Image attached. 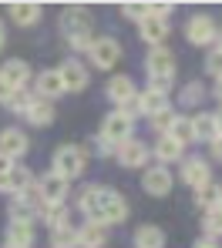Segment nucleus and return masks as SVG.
Masks as SVG:
<instances>
[{
	"instance_id": "25",
	"label": "nucleus",
	"mask_w": 222,
	"mask_h": 248,
	"mask_svg": "<svg viewBox=\"0 0 222 248\" xmlns=\"http://www.w3.org/2000/svg\"><path fill=\"white\" fill-rule=\"evenodd\" d=\"M37 218H44V225H47V228H61V225H78L68 205H44Z\"/></svg>"
},
{
	"instance_id": "21",
	"label": "nucleus",
	"mask_w": 222,
	"mask_h": 248,
	"mask_svg": "<svg viewBox=\"0 0 222 248\" xmlns=\"http://www.w3.org/2000/svg\"><path fill=\"white\" fill-rule=\"evenodd\" d=\"M138 37L148 44V47H165V41H169V20L145 17V20L138 24Z\"/></svg>"
},
{
	"instance_id": "7",
	"label": "nucleus",
	"mask_w": 222,
	"mask_h": 248,
	"mask_svg": "<svg viewBox=\"0 0 222 248\" xmlns=\"http://www.w3.org/2000/svg\"><path fill=\"white\" fill-rule=\"evenodd\" d=\"M98 134L118 148V144H125V141H132V138H135V121L125 114V111L115 108V111L104 114V121H101V131H98Z\"/></svg>"
},
{
	"instance_id": "20",
	"label": "nucleus",
	"mask_w": 222,
	"mask_h": 248,
	"mask_svg": "<svg viewBox=\"0 0 222 248\" xmlns=\"http://www.w3.org/2000/svg\"><path fill=\"white\" fill-rule=\"evenodd\" d=\"M111 228L101 221H81L78 225V248H104Z\"/></svg>"
},
{
	"instance_id": "4",
	"label": "nucleus",
	"mask_w": 222,
	"mask_h": 248,
	"mask_svg": "<svg viewBox=\"0 0 222 248\" xmlns=\"http://www.w3.org/2000/svg\"><path fill=\"white\" fill-rule=\"evenodd\" d=\"M51 171L61 174L64 181L81 178L88 171V151H85V144H61L54 151V158H51Z\"/></svg>"
},
{
	"instance_id": "31",
	"label": "nucleus",
	"mask_w": 222,
	"mask_h": 248,
	"mask_svg": "<svg viewBox=\"0 0 222 248\" xmlns=\"http://www.w3.org/2000/svg\"><path fill=\"white\" fill-rule=\"evenodd\" d=\"M169 138H175L182 148L195 144V134H192V118H185V114H175V121H172V127H169Z\"/></svg>"
},
{
	"instance_id": "3",
	"label": "nucleus",
	"mask_w": 222,
	"mask_h": 248,
	"mask_svg": "<svg viewBox=\"0 0 222 248\" xmlns=\"http://www.w3.org/2000/svg\"><path fill=\"white\" fill-rule=\"evenodd\" d=\"M145 74H148V87L158 94H169L175 87V54L169 47H148L145 54Z\"/></svg>"
},
{
	"instance_id": "24",
	"label": "nucleus",
	"mask_w": 222,
	"mask_h": 248,
	"mask_svg": "<svg viewBox=\"0 0 222 248\" xmlns=\"http://www.w3.org/2000/svg\"><path fill=\"white\" fill-rule=\"evenodd\" d=\"M165 228H158V225H138L132 235V245L135 248H165Z\"/></svg>"
},
{
	"instance_id": "48",
	"label": "nucleus",
	"mask_w": 222,
	"mask_h": 248,
	"mask_svg": "<svg viewBox=\"0 0 222 248\" xmlns=\"http://www.w3.org/2000/svg\"><path fill=\"white\" fill-rule=\"evenodd\" d=\"M3 248H20V245H10V242H3Z\"/></svg>"
},
{
	"instance_id": "22",
	"label": "nucleus",
	"mask_w": 222,
	"mask_h": 248,
	"mask_svg": "<svg viewBox=\"0 0 222 248\" xmlns=\"http://www.w3.org/2000/svg\"><path fill=\"white\" fill-rule=\"evenodd\" d=\"M169 108H172V97H169V94H158V91H152V87L138 91V114L155 118V114H162V111H169Z\"/></svg>"
},
{
	"instance_id": "35",
	"label": "nucleus",
	"mask_w": 222,
	"mask_h": 248,
	"mask_svg": "<svg viewBox=\"0 0 222 248\" xmlns=\"http://www.w3.org/2000/svg\"><path fill=\"white\" fill-rule=\"evenodd\" d=\"M85 151H88V158L91 155H98V158H115V144L111 141H104L101 134H94L88 144H85Z\"/></svg>"
},
{
	"instance_id": "14",
	"label": "nucleus",
	"mask_w": 222,
	"mask_h": 248,
	"mask_svg": "<svg viewBox=\"0 0 222 248\" xmlns=\"http://www.w3.org/2000/svg\"><path fill=\"white\" fill-rule=\"evenodd\" d=\"M104 97L115 108H125L132 97H138V87H135V81L128 74H115V78H108V84H104Z\"/></svg>"
},
{
	"instance_id": "17",
	"label": "nucleus",
	"mask_w": 222,
	"mask_h": 248,
	"mask_svg": "<svg viewBox=\"0 0 222 248\" xmlns=\"http://www.w3.org/2000/svg\"><path fill=\"white\" fill-rule=\"evenodd\" d=\"M34 181H37V174H34L27 165H14L3 178H0V191H3V195H20V191L31 188Z\"/></svg>"
},
{
	"instance_id": "47",
	"label": "nucleus",
	"mask_w": 222,
	"mask_h": 248,
	"mask_svg": "<svg viewBox=\"0 0 222 248\" xmlns=\"http://www.w3.org/2000/svg\"><path fill=\"white\" fill-rule=\"evenodd\" d=\"M216 47H219V50H222V31H219V37H216Z\"/></svg>"
},
{
	"instance_id": "15",
	"label": "nucleus",
	"mask_w": 222,
	"mask_h": 248,
	"mask_svg": "<svg viewBox=\"0 0 222 248\" xmlns=\"http://www.w3.org/2000/svg\"><path fill=\"white\" fill-rule=\"evenodd\" d=\"M31 151V138L20 131V127H3L0 131V155H7L10 161H17V158H24Z\"/></svg>"
},
{
	"instance_id": "12",
	"label": "nucleus",
	"mask_w": 222,
	"mask_h": 248,
	"mask_svg": "<svg viewBox=\"0 0 222 248\" xmlns=\"http://www.w3.org/2000/svg\"><path fill=\"white\" fill-rule=\"evenodd\" d=\"M0 81L7 84L10 91H24V87H31V81H34V67L24 57H10V61L0 64Z\"/></svg>"
},
{
	"instance_id": "18",
	"label": "nucleus",
	"mask_w": 222,
	"mask_h": 248,
	"mask_svg": "<svg viewBox=\"0 0 222 248\" xmlns=\"http://www.w3.org/2000/svg\"><path fill=\"white\" fill-rule=\"evenodd\" d=\"M7 14H10V20H14L17 27H34V24H41L44 7H41L37 0H17V3L7 7Z\"/></svg>"
},
{
	"instance_id": "38",
	"label": "nucleus",
	"mask_w": 222,
	"mask_h": 248,
	"mask_svg": "<svg viewBox=\"0 0 222 248\" xmlns=\"http://www.w3.org/2000/svg\"><path fill=\"white\" fill-rule=\"evenodd\" d=\"M121 14L135 20V24H141L145 17H148V3H121Z\"/></svg>"
},
{
	"instance_id": "32",
	"label": "nucleus",
	"mask_w": 222,
	"mask_h": 248,
	"mask_svg": "<svg viewBox=\"0 0 222 248\" xmlns=\"http://www.w3.org/2000/svg\"><path fill=\"white\" fill-rule=\"evenodd\" d=\"M51 248H78V225L51 228Z\"/></svg>"
},
{
	"instance_id": "5",
	"label": "nucleus",
	"mask_w": 222,
	"mask_h": 248,
	"mask_svg": "<svg viewBox=\"0 0 222 248\" xmlns=\"http://www.w3.org/2000/svg\"><path fill=\"white\" fill-rule=\"evenodd\" d=\"M88 57H91V64H94L98 71H115L118 61H121V41L111 37V34H101V37L91 41Z\"/></svg>"
},
{
	"instance_id": "13",
	"label": "nucleus",
	"mask_w": 222,
	"mask_h": 248,
	"mask_svg": "<svg viewBox=\"0 0 222 248\" xmlns=\"http://www.w3.org/2000/svg\"><path fill=\"white\" fill-rule=\"evenodd\" d=\"M37 191H41L44 205H64L68 195H71V181H64L61 174H54V171L47 168L44 174L37 178Z\"/></svg>"
},
{
	"instance_id": "37",
	"label": "nucleus",
	"mask_w": 222,
	"mask_h": 248,
	"mask_svg": "<svg viewBox=\"0 0 222 248\" xmlns=\"http://www.w3.org/2000/svg\"><path fill=\"white\" fill-rule=\"evenodd\" d=\"M205 74H212L216 81L222 78V50L219 47H209V54H205Z\"/></svg>"
},
{
	"instance_id": "39",
	"label": "nucleus",
	"mask_w": 222,
	"mask_h": 248,
	"mask_svg": "<svg viewBox=\"0 0 222 248\" xmlns=\"http://www.w3.org/2000/svg\"><path fill=\"white\" fill-rule=\"evenodd\" d=\"M172 10H175V3H148V17H158V20H169Z\"/></svg>"
},
{
	"instance_id": "9",
	"label": "nucleus",
	"mask_w": 222,
	"mask_h": 248,
	"mask_svg": "<svg viewBox=\"0 0 222 248\" xmlns=\"http://www.w3.org/2000/svg\"><path fill=\"white\" fill-rule=\"evenodd\" d=\"M141 188H145V195H152V198H165V195H172V188H175V174L165 165H148L141 171Z\"/></svg>"
},
{
	"instance_id": "6",
	"label": "nucleus",
	"mask_w": 222,
	"mask_h": 248,
	"mask_svg": "<svg viewBox=\"0 0 222 248\" xmlns=\"http://www.w3.org/2000/svg\"><path fill=\"white\" fill-rule=\"evenodd\" d=\"M216 37H219V24L209 14H192L185 20V41L192 47H216Z\"/></svg>"
},
{
	"instance_id": "43",
	"label": "nucleus",
	"mask_w": 222,
	"mask_h": 248,
	"mask_svg": "<svg viewBox=\"0 0 222 248\" xmlns=\"http://www.w3.org/2000/svg\"><path fill=\"white\" fill-rule=\"evenodd\" d=\"M192 248H222V245H219V242H212V238H199Z\"/></svg>"
},
{
	"instance_id": "41",
	"label": "nucleus",
	"mask_w": 222,
	"mask_h": 248,
	"mask_svg": "<svg viewBox=\"0 0 222 248\" xmlns=\"http://www.w3.org/2000/svg\"><path fill=\"white\" fill-rule=\"evenodd\" d=\"M14 165H17V161H10L7 155H0V178H3V174H7V171H10Z\"/></svg>"
},
{
	"instance_id": "34",
	"label": "nucleus",
	"mask_w": 222,
	"mask_h": 248,
	"mask_svg": "<svg viewBox=\"0 0 222 248\" xmlns=\"http://www.w3.org/2000/svg\"><path fill=\"white\" fill-rule=\"evenodd\" d=\"M7 218L17 221V225H34V221H37V211H34L31 205H24V202L14 198V202L7 205Z\"/></svg>"
},
{
	"instance_id": "16",
	"label": "nucleus",
	"mask_w": 222,
	"mask_h": 248,
	"mask_svg": "<svg viewBox=\"0 0 222 248\" xmlns=\"http://www.w3.org/2000/svg\"><path fill=\"white\" fill-rule=\"evenodd\" d=\"M31 91L37 94V101H47V104H54L57 97H64V84H61L57 67H54V71H41V74L34 78V87H31Z\"/></svg>"
},
{
	"instance_id": "49",
	"label": "nucleus",
	"mask_w": 222,
	"mask_h": 248,
	"mask_svg": "<svg viewBox=\"0 0 222 248\" xmlns=\"http://www.w3.org/2000/svg\"><path fill=\"white\" fill-rule=\"evenodd\" d=\"M219 208H222V198H219Z\"/></svg>"
},
{
	"instance_id": "11",
	"label": "nucleus",
	"mask_w": 222,
	"mask_h": 248,
	"mask_svg": "<svg viewBox=\"0 0 222 248\" xmlns=\"http://www.w3.org/2000/svg\"><path fill=\"white\" fill-rule=\"evenodd\" d=\"M115 161L121 168H148V161H152V144H145V141H138V138H132V141H125V144H118L115 148Z\"/></svg>"
},
{
	"instance_id": "36",
	"label": "nucleus",
	"mask_w": 222,
	"mask_h": 248,
	"mask_svg": "<svg viewBox=\"0 0 222 248\" xmlns=\"http://www.w3.org/2000/svg\"><path fill=\"white\" fill-rule=\"evenodd\" d=\"M148 121H152L155 138H158V134H169V127H172V121H175V111L169 108V111H162V114H155V118H148Z\"/></svg>"
},
{
	"instance_id": "33",
	"label": "nucleus",
	"mask_w": 222,
	"mask_h": 248,
	"mask_svg": "<svg viewBox=\"0 0 222 248\" xmlns=\"http://www.w3.org/2000/svg\"><path fill=\"white\" fill-rule=\"evenodd\" d=\"M34 104H37V94H34L31 87H24V91H14V97H10V104H7V108H10L14 114H20V118H24Z\"/></svg>"
},
{
	"instance_id": "42",
	"label": "nucleus",
	"mask_w": 222,
	"mask_h": 248,
	"mask_svg": "<svg viewBox=\"0 0 222 248\" xmlns=\"http://www.w3.org/2000/svg\"><path fill=\"white\" fill-rule=\"evenodd\" d=\"M212 158H216V161H222V134L212 141Z\"/></svg>"
},
{
	"instance_id": "29",
	"label": "nucleus",
	"mask_w": 222,
	"mask_h": 248,
	"mask_svg": "<svg viewBox=\"0 0 222 248\" xmlns=\"http://www.w3.org/2000/svg\"><path fill=\"white\" fill-rule=\"evenodd\" d=\"M222 198V185L219 181H205L202 188H195V205L202 208V211H209V208H216Z\"/></svg>"
},
{
	"instance_id": "45",
	"label": "nucleus",
	"mask_w": 222,
	"mask_h": 248,
	"mask_svg": "<svg viewBox=\"0 0 222 248\" xmlns=\"http://www.w3.org/2000/svg\"><path fill=\"white\" fill-rule=\"evenodd\" d=\"M7 47V27H3V20H0V50Z\"/></svg>"
},
{
	"instance_id": "23",
	"label": "nucleus",
	"mask_w": 222,
	"mask_h": 248,
	"mask_svg": "<svg viewBox=\"0 0 222 248\" xmlns=\"http://www.w3.org/2000/svg\"><path fill=\"white\" fill-rule=\"evenodd\" d=\"M192 134H195V144H212L219 138V127H216V118L212 111H199L192 118Z\"/></svg>"
},
{
	"instance_id": "40",
	"label": "nucleus",
	"mask_w": 222,
	"mask_h": 248,
	"mask_svg": "<svg viewBox=\"0 0 222 248\" xmlns=\"http://www.w3.org/2000/svg\"><path fill=\"white\" fill-rule=\"evenodd\" d=\"M10 97H14V91H10V87H7V84L0 81V104H3V108H7V104H10Z\"/></svg>"
},
{
	"instance_id": "19",
	"label": "nucleus",
	"mask_w": 222,
	"mask_h": 248,
	"mask_svg": "<svg viewBox=\"0 0 222 248\" xmlns=\"http://www.w3.org/2000/svg\"><path fill=\"white\" fill-rule=\"evenodd\" d=\"M152 158H155V165H175L185 158V148L178 144L175 138H169V134H158L155 138V144H152Z\"/></svg>"
},
{
	"instance_id": "10",
	"label": "nucleus",
	"mask_w": 222,
	"mask_h": 248,
	"mask_svg": "<svg viewBox=\"0 0 222 248\" xmlns=\"http://www.w3.org/2000/svg\"><path fill=\"white\" fill-rule=\"evenodd\" d=\"M175 181L188 185V188H202L205 181H212V168H209V161H205L202 155H188V158L178 161V178Z\"/></svg>"
},
{
	"instance_id": "44",
	"label": "nucleus",
	"mask_w": 222,
	"mask_h": 248,
	"mask_svg": "<svg viewBox=\"0 0 222 248\" xmlns=\"http://www.w3.org/2000/svg\"><path fill=\"white\" fill-rule=\"evenodd\" d=\"M212 97H219V104H222V78L212 84Z\"/></svg>"
},
{
	"instance_id": "8",
	"label": "nucleus",
	"mask_w": 222,
	"mask_h": 248,
	"mask_svg": "<svg viewBox=\"0 0 222 248\" xmlns=\"http://www.w3.org/2000/svg\"><path fill=\"white\" fill-rule=\"evenodd\" d=\"M57 74H61V84H64V94H78L91 84V71L81 57H68L57 64Z\"/></svg>"
},
{
	"instance_id": "28",
	"label": "nucleus",
	"mask_w": 222,
	"mask_h": 248,
	"mask_svg": "<svg viewBox=\"0 0 222 248\" xmlns=\"http://www.w3.org/2000/svg\"><path fill=\"white\" fill-rule=\"evenodd\" d=\"M54 118H57V114H54V104H47V101H37V104L24 114V121L31 124V127H51Z\"/></svg>"
},
{
	"instance_id": "27",
	"label": "nucleus",
	"mask_w": 222,
	"mask_h": 248,
	"mask_svg": "<svg viewBox=\"0 0 222 248\" xmlns=\"http://www.w3.org/2000/svg\"><path fill=\"white\" fill-rule=\"evenodd\" d=\"M205 94H209V91H205L202 81H188V84L178 87V104H182V108H199V104L205 101Z\"/></svg>"
},
{
	"instance_id": "30",
	"label": "nucleus",
	"mask_w": 222,
	"mask_h": 248,
	"mask_svg": "<svg viewBox=\"0 0 222 248\" xmlns=\"http://www.w3.org/2000/svg\"><path fill=\"white\" fill-rule=\"evenodd\" d=\"M202 238H212V242L222 238V208L219 205L202 211Z\"/></svg>"
},
{
	"instance_id": "26",
	"label": "nucleus",
	"mask_w": 222,
	"mask_h": 248,
	"mask_svg": "<svg viewBox=\"0 0 222 248\" xmlns=\"http://www.w3.org/2000/svg\"><path fill=\"white\" fill-rule=\"evenodd\" d=\"M7 242H10V245H20V248H34L37 232H34V225H17V221H7Z\"/></svg>"
},
{
	"instance_id": "2",
	"label": "nucleus",
	"mask_w": 222,
	"mask_h": 248,
	"mask_svg": "<svg viewBox=\"0 0 222 248\" xmlns=\"http://www.w3.org/2000/svg\"><path fill=\"white\" fill-rule=\"evenodd\" d=\"M61 37L74 50V57L78 54H88L91 41H94V17L88 14V7L71 3V7L61 10Z\"/></svg>"
},
{
	"instance_id": "1",
	"label": "nucleus",
	"mask_w": 222,
	"mask_h": 248,
	"mask_svg": "<svg viewBox=\"0 0 222 248\" xmlns=\"http://www.w3.org/2000/svg\"><path fill=\"white\" fill-rule=\"evenodd\" d=\"M78 211L85 215V221H101V225L115 228V225L128 221L132 205L121 191H115L108 185H88L78 191Z\"/></svg>"
},
{
	"instance_id": "46",
	"label": "nucleus",
	"mask_w": 222,
	"mask_h": 248,
	"mask_svg": "<svg viewBox=\"0 0 222 248\" xmlns=\"http://www.w3.org/2000/svg\"><path fill=\"white\" fill-rule=\"evenodd\" d=\"M212 118H216V127H219V134H222V104H219V111H212Z\"/></svg>"
}]
</instances>
